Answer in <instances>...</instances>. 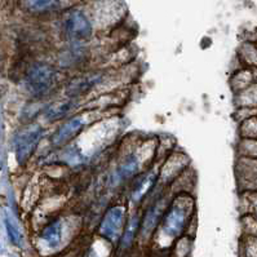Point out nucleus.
<instances>
[{
  "mask_svg": "<svg viewBox=\"0 0 257 257\" xmlns=\"http://www.w3.org/2000/svg\"><path fill=\"white\" fill-rule=\"evenodd\" d=\"M55 83V71L48 65H34L26 76V84L29 91L35 96H42L51 91Z\"/></svg>",
  "mask_w": 257,
  "mask_h": 257,
  "instance_id": "nucleus-1",
  "label": "nucleus"
},
{
  "mask_svg": "<svg viewBox=\"0 0 257 257\" xmlns=\"http://www.w3.org/2000/svg\"><path fill=\"white\" fill-rule=\"evenodd\" d=\"M42 136L43 131L39 125H30L20 132L19 136L16 137L15 143L16 157L19 163H25L31 157Z\"/></svg>",
  "mask_w": 257,
  "mask_h": 257,
  "instance_id": "nucleus-2",
  "label": "nucleus"
},
{
  "mask_svg": "<svg viewBox=\"0 0 257 257\" xmlns=\"http://www.w3.org/2000/svg\"><path fill=\"white\" fill-rule=\"evenodd\" d=\"M64 28L67 37L74 40H83L91 37L92 26L91 22L79 11H74L66 17Z\"/></svg>",
  "mask_w": 257,
  "mask_h": 257,
  "instance_id": "nucleus-3",
  "label": "nucleus"
},
{
  "mask_svg": "<svg viewBox=\"0 0 257 257\" xmlns=\"http://www.w3.org/2000/svg\"><path fill=\"white\" fill-rule=\"evenodd\" d=\"M84 123L85 120L83 116H75V118L70 119L69 121H66V123L53 135V137H52V143L55 144V145H62V144L67 143L69 140H71L76 134H78L79 130L84 125Z\"/></svg>",
  "mask_w": 257,
  "mask_h": 257,
  "instance_id": "nucleus-4",
  "label": "nucleus"
},
{
  "mask_svg": "<svg viewBox=\"0 0 257 257\" xmlns=\"http://www.w3.org/2000/svg\"><path fill=\"white\" fill-rule=\"evenodd\" d=\"M121 221H123V208L115 207V208L110 209L102 222V227H101L102 233L110 238L115 236L120 229Z\"/></svg>",
  "mask_w": 257,
  "mask_h": 257,
  "instance_id": "nucleus-5",
  "label": "nucleus"
},
{
  "mask_svg": "<svg viewBox=\"0 0 257 257\" xmlns=\"http://www.w3.org/2000/svg\"><path fill=\"white\" fill-rule=\"evenodd\" d=\"M98 82H100V76L98 75H87L83 76V78L76 79L67 88V94L70 97L79 96V94L84 93L88 89H91Z\"/></svg>",
  "mask_w": 257,
  "mask_h": 257,
  "instance_id": "nucleus-6",
  "label": "nucleus"
},
{
  "mask_svg": "<svg viewBox=\"0 0 257 257\" xmlns=\"http://www.w3.org/2000/svg\"><path fill=\"white\" fill-rule=\"evenodd\" d=\"M22 4L30 12L43 13L57 10L60 0H22Z\"/></svg>",
  "mask_w": 257,
  "mask_h": 257,
  "instance_id": "nucleus-7",
  "label": "nucleus"
},
{
  "mask_svg": "<svg viewBox=\"0 0 257 257\" xmlns=\"http://www.w3.org/2000/svg\"><path fill=\"white\" fill-rule=\"evenodd\" d=\"M185 222V212L180 207H175L170 212V215L167 216L166 220V229L171 234H179L184 227Z\"/></svg>",
  "mask_w": 257,
  "mask_h": 257,
  "instance_id": "nucleus-8",
  "label": "nucleus"
},
{
  "mask_svg": "<svg viewBox=\"0 0 257 257\" xmlns=\"http://www.w3.org/2000/svg\"><path fill=\"white\" fill-rule=\"evenodd\" d=\"M71 106H73V102H70V101L55 103V105H52L46 111V118L48 120H57V119H61L70 111Z\"/></svg>",
  "mask_w": 257,
  "mask_h": 257,
  "instance_id": "nucleus-9",
  "label": "nucleus"
},
{
  "mask_svg": "<svg viewBox=\"0 0 257 257\" xmlns=\"http://www.w3.org/2000/svg\"><path fill=\"white\" fill-rule=\"evenodd\" d=\"M43 238L48 243L49 245H56L58 244L61 239V224L60 222H55V224L49 225L46 229Z\"/></svg>",
  "mask_w": 257,
  "mask_h": 257,
  "instance_id": "nucleus-10",
  "label": "nucleus"
},
{
  "mask_svg": "<svg viewBox=\"0 0 257 257\" xmlns=\"http://www.w3.org/2000/svg\"><path fill=\"white\" fill-rule=\"evenodd\" d=\"M137 166H139V163H137L136 158H128L127 161H125V163H124L123 166L120 167V170H119V175H120L121 179H128V177H131V176L134 175L137 171Z\"/></svg>",
  "mask_w": 257,
  "mask_h": 257,
  "instance_id": "nucleus-11",
  "label": "nucleus"
},
{
  "mask_svg": "<svg viewBox=\"0 0 257 257\" xmlns=\"http://www.w3.org/2000/svg\"><path fill=\"white\" fill-rule=\"evenodd\" d=\"M152 182H153V177H148V179H144V180H141V181L139 182V184H137V188L135 189V191H134V198L136 200H139L140 198L143 197L144 194L146 193V191H148V189H149V186H150V185H152Z\"/></svg>",
  "mask_w": 257,
  "mask_h": 257,
  "instance_id": "nucleus-12",
  "label": "nucleus"
},
{
  "mask_svg": "<svg viewBox=\"0 0 257 257\" xmlns=\"http://www.w3.org/2000/svg\"><path fill=\"white\" fill-rule=\"evenodd\" d=\"M6 224H7V231H8V235H10L11 240L17 244V243L20 242V233L17 231V229H16V227L11 224L10 221H7Z\"/></svg>",
  "mask_w": 257,
  "mask_h": 257,
  "instance_id": "nucleus-13",
  "label": "nucleus"
}]
</instances>
